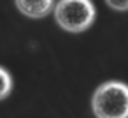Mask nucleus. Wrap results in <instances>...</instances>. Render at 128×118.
I'll use <instances>...</instances> for the list:
<instances>
[{
  "instance_id": "obj_1",
  "label": "nucleus",
  "mask_w": 128,
  "mask_h": 118,
  "mask_svg": "<svg viewBox=\"0 0 128 118\" xmlns=\"http://www.w3.org/2000/svg\"><path fill=\"white\" fill-rule=\"evenodd\" d=\"M91 109L96 118H128V85L116 79L102 83L91 97Z\"/></svg>"
},
{
  "instance_id": "obj_2",
  "label": "nucleus",
  "mask_w": 128,
  "mask_h": 118,
  "mask_svg": "<svg viewBox=\"0 0 128 118\" xmlns=\"http://www.w3.org/2000/svg\"><path fill=\"white\" fill-rule=\"evenodd\" d=\"M53 11L58 27L72 34L88 30L96 16V9L91 0H58Z\"/></svg>"
},
{
  "instance_id": "obj_3",
  "label": "nucleus",
  "mask_w": 128,
  "mask_h": 118,
  "mask_svg": "<svg viewBox=\"0 0 128 118\" xmlns=\"http://www.w3.org/2000/svg\"><path fill=\"white\" fill-rule=\"evenodd\" d=\"M14 4L20 9V13L25 14L26 18L39 20L53 11L54 0H14Z\"/></svg>"
},
{
  "instance_id": "obj_4",
  "label": "nucleus",
  "mask_w": 128,
  "mask_h": 118,
  "mask_svg": "<svg viewBox=\"0 0 128 118\" xmlns=\"http://www.w3.org/2000/svg\"><path fill=\"white\" fill-rule=\"evenodd\" d=\"M11 92H12V76L6 67L0 65V100L7 99Z\"/></svg>"
},
{
  "instance_id": "obj_5",
  "label": "nucleus",
  "mask_w": 128,
  "mask_h": 118,
  "mask_svg": "<svg viewBox=\"0 0 128 118\" xmlns=\"http://www.w3.org/2000/svg\"><path fill=\"white\" fill-rule=\"evenodd\" d=\"M105 4H107L110 9L119 11V13L128 11V0H105Z\"/></svg>"
}]
</instances>
